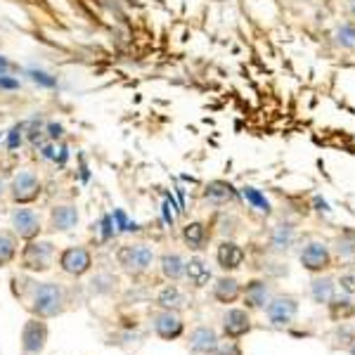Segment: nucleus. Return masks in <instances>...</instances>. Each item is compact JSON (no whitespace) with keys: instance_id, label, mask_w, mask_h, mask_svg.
<instances>
[{"instance_id":"obj_1","label":"nucleus","mask_w":355,"mask_h":355,"mask_svg":"<svg viewBox=\"0 0 355 355\" xmlns=\"http://www.w3.org/2000/svg\"><path fill=\"white\" fill-rule=\"evenodd\" d=\"M116 261L128 272H145L154 261V251L147 244H123L116 251Z\"/></svg>"},{"instance_id":"obj_2","label":"nucleus","mask_w":355,"mask_h":355,"mask_svg":"<svg viewBox=\"0 0 355 355\" xmlns=\"http://www.w3.org/2000/svg\"><path fill=\"white\" fill-rule=\"evenodd\" d=\"M55 259V246L53 242H28L21 251V268L33 272H43L53 266Z\"/></svg>"},{"instance_id":"obj_3","label":"nucleus","mask_w":355,"mask_h":355,"mask_svg":"<svg viewBox=\"0 0 355 355\" xmlns=\"http://www.w3.org/2000/svg\"><path fill=\"white\" fill-rule=\"evenodd\" d=\"M10 197L15 204H31L41 197V180L31 171H19L10 182Z\"/></svg>"},{"instance_id":"obj_4","label":"nucleus","mask_w":355,"mask_h":355,"mask_svg":"<svg viewBox=\"0 0 355 355\" xmlns=\"http://www.w3.org/2000/svg\"><path fill=\"white\" fill-rule=\"evenodd\" d=\"M62 289L53 282L38 284V289L33 291V311H36L41 318H50V315H57L62 311Z\"/></svg>"},{"instance_id":"obj_5","label":"nucleus","mask_w":355,"mask_h":355,"mask_svg":"<svg viewBox=\"0 0 355 355\" xmlns=\"http://www.w3.org/2000/svg\"><path fill=\"white\" fill-rule=\"evenodd\" d=\"M266 313L270 324H275V327H287L291 320L296 318V313H299V303H296L294 296H277V299L268 301Z\"/></svg>"},{"instance_id":"obj_6","label":"nucleus","mask_w":355,"mask_h":355,"mask_svg":"<svg viewBox=\"0 0 355 355\" xmlns=\"http://www.w3.org/2000/svg\"><path fill=\"white\" fill-rule=\"evenodd\" d=\"M90 266H93V256H90L88 249H83V246H71V249H64L60 256V268L69 275H73V277H81L90 270Z\"/></svg>"},{"instance_id":"obj_7","label":"nucleus","mask_w":355,"mask_h":355,"mask_svg":"<svg viewBox=\"0 0 355 355\" xmlns=\"http://www.w3.org/2000/svg\"><path fill=\"white\" fill-rule=\"evenodd\" d=\"M301 266L311 272H322L331 266V254L322 242H311L301 251Z\"/></svg>"},{"instance_id":"obj_8","label":"nucleus","mask_w":355,"mask_h":355,"mask_svg":"<svg viewBox=\"0 0 355 355\" xmlns=\"http://www.w3.org/2000/svg\"><path fill=\"white\" fill-rule=\"evenodd\" d=\"M12 227L21 239L31 242L41 234V218L33 209H17L12 214Z\"/></svg>"},{"instance_id":"obj_9","label":"nucleus","mask_w":355,"mask_h":355,"mask_svg":"<svg viewBox=\"0 0 355 355\" xmlns=\"http://www.w3.org/2000/svg\"><path fill=\"white\" fill-rule=\"evenodd\" d=\"M45 341H48V327L41 320H28L24 331H21V346L26 353H41Z\"/></svg>"},{"instance_id":"obj_10","label":"nucleus","mask_w":355,"mask_h":355,"mask_svg":"<svg viewBox=\"0 0 355 355\" xmlns=\"http://www.w3.org/2000/svg\"><path fill=\"white\" fill-rule=\"evenodd\" d=\"M223 329L230 339H239V336L249 334L251 331V318L246 311H227L225 320H223Z\"/></svg>"},{"instance_id":"obj_11","label":"nucleus","mask_w":355,"mask_h":355,"mask_svg":"<svg viewBox=\"0 0 355 355\" xmlns=\"http://www.w3.org/2000/svg\"><path fill=\"white\" fill-rule=\"evenodd\" d=\"M154 329L162 339L171 341V339H178L182 334V320L180 315L173 313V311H166L154 320Z\"/></svg>"},{"instance_id":"obj_12","label":"nucleus","mask_w":355,"mask_h":355,"mask_svg":"<svg viewBox=\"0 0 355 355\" xmlns=\"http://www.w3.org/2000/svg\"><path fill=\"white\" fill-rule=\"evenodd\" d=\"M216 259H218V266L223 270H237L244 263V249L234 242H223L216 251Z\"/></svg>"},{"instance_id":"obj_13","label":"nucleus","mask_w":355,"mask_h":355,"mask_svg":"<svg viewBox=\"0 0 355 355\" xmlns=\"http://www.w3.org/2000/svg\"><path fill=\"white\" fill-rule=\"evenodd\" d=\"M76 223H78V211H76V206H71V204L55 206L53 214H50V225H53V230L57 232L71 230V227H76Z\"/></svg>"},{"instance_id":"obj_14","label":"nucleus","mask_w":355,"mask_h":355,"mask_svg":"<svg viewBox=\"0 0 355 355\" xmlns=\"http://www.w3.org/2000/svg\"><path fill=\"white\" fill-rule=\"evenodd\" d=\"M204 199H209L211 204L223 206V204L234 202V199H237V190H234L230 182H225V180H214V182H209V185H206Z\"/></svg>"},{"instance_id":"obj_15","label":"nucleus","mask_w":355,"mask_h":355,"mask_svg":"<svg viewBox=\"0 0 355 355\" xmlns=\"http://www.w3.org/2000/svg\"><path fill=\"white\" fill-rule=\"evenodd\" d=\"M216 346H218V336H216V331H214V329L199 327V329H194V331H192V336H190V351H192V353H204V355H209V353H214V351H216Z\"/></svg>"},{"instance_id":"obj_16","label":"nucleus","mask_w":355,"mask_h":355,"mask_svg":"<svg viewBox=\"0 0 355 355\" xmlns=\"http://www.w3.org/2000/svg\"><path fill=\"white\" fill-rule=\"evenodd\" d=\"M268 301H270V289H268L266 282L261 279H254V282L246 284L244 289V303L249 308H266Z\"/></svg>"},{"instance_id":"obj_17","label":"nucleus","mask_w":355,"mask_h":355,"mask_svg":"<svg viewBox=\"0 0 355 355\" xmlns=\"http://www.w3.org/2000/svg\"><path fill=\"white\" fill-rule=\"evenodd\" d=\"M311 294H313V301L315 303H324V306H329V303L334 301V294H336L334 279H331V277H318V279H313Z\"/></svg>"},{"instance_id":"obj_18","label":"nucleus","mask_w":355,"mask_h":355,"mask_svg":"<svg viewBox=\"0 0 355 355\" xmlns=\"http://www.w3.org/2000/svg\"><path fill=\"white\" fill-rule=\"evenodd\" d=\"M185 275L190 277V282L194 287H206L211 279V270L209 266L202 261V259H190L185 263Z\"/></svg>"},{"instance_id":"obj_19","label":"nucleus","mask_w":355,"mask_h":355,"mask_svg":"<svg viewBox=\"0 0 355 355\" xmlns=\"http://www.w3.org/2000/svg\"><path fill=\"white\" fill-rule=\"evenodd\" d=\"M214 296L220 303H232L239 296V282H237V279H232V277L218 279V282H216V287H214Z\"/></svg>"},{"instance_id":"obj_20","label":"nucleus","mask_w":355,"mask_h":355,"mask_svg":"<svg viewBox=\"0 0 355 355\" xmlns=\"http://www.w3.org/2000/svg\"><path fill=\"white\" fill-rule=\"evenodd\" d=\"M162 272L175 282V279H180L182 275H185V261H182L178 254H166L162 259Z\"/></svg>"},{"instance_id":"obj_21","label":"nucleus","mask_w":355,"mask_h":355,"mask_svg":"<svg viewBox=\"0 0 355 355\" xmlns=\"http://www.w3.org/2000/svg\"><path fill=\"white\" fill-rule=\"evenodd\" d=\"M294 237H296V232H294V227L291 225H277L275 227V232H272V249L275 251H287L291 244H294Z\"/></svg>"},{"instance_id":"obj_22","label":"nucleus","mask_w":355,"mask_h":355,"mask_svg":"<svg viewBox=\"0 0 355 355\" xmlns=\"http://www.w3.org/2000/svg\"><path fill=\"white\" fill-rule=\"evenodd\" d=\"M182 239H185L192 249H202V244L206 242V225L204 223H197V220L190 223V225H185V230H182Z\"/></svg>"},{"instance_id":"obj_23","label":"nucleus","mask_w":355,"mask_h":355,"mask_svg":"<svg viewBox=\"0 0 355 355\" xmlns=\"http://www.w3.org/2000/svg\"><path fill=\"white\" fill-rule=\"evenodd\" d=\"M159 303H162L164 308H180L185 306V296H182V291L175 287V284H168L162 294H159Z\"/></svg>"},{"instance_id":"obj_24","label":"nucleus","mask_w":355,"mask_h":355,"mask_svg":"<svg viewBox=\"0 0 355 355\" xmlns=\"http://www.w3.org/2000/svg\"><path fill=\"white\" fill-rule=\"evenodd\" d=\"M17 256V242L10 232H0V266H8Z\"/></svg>"},{"instance_id":"obj_25","label":"nucleus","mask_w":355,"mask_h":355,"mask_svg":"<svg viewBox=\"0 0 355 355\" xmlns=\"http://www.w3.org/2000/svg\"><path fill=\"white\" fill-rule=\"evenodd\" d=\"M242 194H244L246 202L254 206V209H259L261 214H270V202H268L266 194H261L259 190H256V187H244Z\"/></svg>"},{"instance_id":"obj_26","label":"nucleus","mask_w":355,"mask_h":355,"mask_svg":"<svg viewBox=\"0 0 355 355\" xmlns=\"http://www.w3.org/2000/svg\"><path fill=\"white\" fill-rule=\"evenodd\" d=\"M336 43L346 50H355V24H341L336 28Z\"/></svg>"},{"instance_id":"obj_27","label":"nucleus","mask_w":355,"mask_h":355,"mask_svg":"<svg viewBox=\"0 0 355 355\" xmlns=\"http://www.w3.org/2000/svg\"><path fill=\"white\" fill-rule=\"evenodd\" d=\"M24 130H26V123H17L10 128L8 133V150H17V147L21 145V140H24Z\"/></svg>"},{"instance_id":"obj_28","label":"nucleus","mask_w":355,"mask_h":355,"mask_svg":"<svg viewBox=\"0 0 355 355\" xmlns=\"http://www.w3.org/2000/svg\"><path fill=\"white\" fill-rule=\"evenodd\" d=\"M28 73H31L33 81H36L38 85H43V88H55V85H57V78L50 76V73L41 71V69H31Z\"/></svg>"},{"instance_id":"obj_29","label":"nucleus","mask_w":355,"mask_h":355,"mask_svg":"<svg viewBox=\"0 0 355 355\" xmlns=\"http://www.w3.org/2000/svg\"><path fill=\"white\" fill-rule=\"evenodd\" d=\"M339 287H341V291H346L348 296H353L355 294V272L341 275V277H339Z\"/></svg>"},{"instance_id":"obj_30","label":"nucleus","mask_w":355,"mask_h":355,"mask_svg":"<svg viewBox=\"0 0 355 355\" xmlns=\"http://www.w3.org/2000/svg\"><path fill=\"white\" fill-rule=\"evenodd\" d=\"M216 355H242V351L237 348V343H225V346H216Z\"/></svg>"},{"instance_id":"obj_31","label":"nucleus","mask_w":355,"mask_h":355,"mask_svg":"<svg viewBox=\"0 0 355 355\" xmlns=\"http://www.w3.org/2000/svg\"><path fill=\"white\" fill-rule=\"evenodd\" d=\"M0 88H5V90H17V88H19V81H17V78H10L8 73H0Z\"/></svg>"},{"instance_id":"obj_32","label":"nucleus","mask_w":355,"mask_h":355,"mask_svg":"<svg viewBox=\"0 0 355 355\" xmlns=\"http://www.w3.org/2000/svg\"><path fill=\"white\" fill-rule=\"evenodd\" d=\"M62 133H64V125L62 123H48V135L53 137V140L62 137Z\"/></svg>"},{"instance_id":"obj_33","label":"nucleus","mask_w":355,"mask_h":355,"mask_svg":"<svg viewBox=\"0 0 355 355\" xmlns=\"http://www.w3.org/2000/svg\"><path fill=\"white\" fill-rule=\"evenodd\" d=\"M105 237H112V218L110 216L105 218Z\"/></svg>"},{"instance_id":"obj_34","label":"nucleus","mask_w":355,"mask_h":355,"mask_svg":"<svg viewBox=\"0 0 355 355\" xmlns=\"http://www.w3.org/2000/svg\"><path fill=\"white\" fill-rule=\"evenodd\" d=\"M10 69V62L5 60V57H0V73H5Z\"/></svg>"},{"instance_id":"obj_35","label":"nucleus","mask_w":355,"mask_h":355,"mask_svg":"<svg viewBox=\"0 0 355 355\" xmlns=\"http://www.w3.org/2000/svg\"><path fill=\"white\" fill-rule=\"evenodd\" d=\"M3 192H5V185H3V180H0V197H3Z\"/></svg>"},{"instance_id":"obj_36","label":"nucleus","mask_w":355,"mask_h":355,"mask_svg":"<svg viewBox=\"0 0 355 355\" xmlns=\"http://www.w3.org/2000/svg\"><path fill=\"white\" fill-rule=\"evenodd\" d=\"M351 12L355 15V0H351Z\"/></svg>"},{"instance_id":"obj_37","label":"nucleus","mask_w":355,"mask_h":355,"mask_svg":"<svg viewBox=\"0 0 355 355\" xmlns=\"http://www.w3.org/2000/svg\"><path fill=\"white\" fill-rule=\"evenodd\" d=\"M351 355H355V346H351Z\"/></svg>"}]
</instances>
